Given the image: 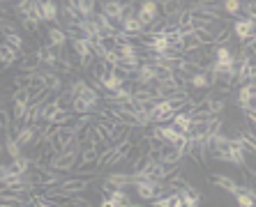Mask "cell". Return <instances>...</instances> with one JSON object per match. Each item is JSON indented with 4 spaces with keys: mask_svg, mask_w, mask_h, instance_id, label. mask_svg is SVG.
<instances>
[{
    "mask_svg": "<svg viewBox=\"0 0 256 207\" xmlns=\"http://www.w3.org/2000/svg\"><path fill=\"white\" fill-rule=\"evenodd\" d=\"M256 97V88L254 81H244L238 85V92H236V101H250Z\"/></svg>",
    "mask_w": 256,
    "mask_h": 207,
    "instance_id": "15",
    "label": "cell"
},
{
    "mask_svg": "<svg viewBox=\"0 0 256 207\" xmlns=\"http://www.w3.org/2000/svg\"><path fill=\"white\" fill-rule=\"evenodd\" d=\"M74 136H76V129H74L72 124H60L58 131H56V136L51 138V145H54L56 150H62V148H67L70 143L76 141Z\"/></svg>",
    "mask_w": 256,
    "mask_h": 207,
    "instance_id": "5",
    "label": "cell"
},
{
    "mask_svg": "<svg viewBox=\"0 0 256 207\" xmlns=\"http://www.w3.org/2000/svg\"><path fill=\"white\" fill-rule=\"evenodd\" d=\"M120 12H122L120 0H104L102 2V14H106L108 18H120Z\"/></svg>",
    "mask_w": 256,
    "mask_h": 207,
    "instance_id": "17",
    "label": "cell"
},
{
    "mask_svg": "<svg viewBox=\"0 0 256 207\" xmlns=\"http://www.w3.org/2000/svg\"><path fill=\"white\" fill-rule=\"evenodd\" d=\"M185 157V150L178 148V145H173V143H164L162 145V161H166V164H180Z\"/></svg>",
    "mask_w": 256,
    "mask_h": 207,
    "instance_id": "8",
    "label": "cell"
},
{
    "mask_svg": "<svg viewBox=\"0 0 256 207\" xmlns=\"http://www.w3.org/2000/svg\"><path fill=\"white\" fill-rule=\"evenodd\" d=\"M21 25H24L26 30H30V32H37V30H40V21L32 16H24L21 18Z\"/></svg>",
    "mask_w": 256,
    "mask_h": 207,
    "instance_id": "29",
    "label": "cell"
},
{
    "mask_svg": "<svg viewBox=\"0 0 256 207\" xmlns=\"http://www.w3.org/2000/svg\"><path fill=\"white\" fill-rule=\"evenodd\" d=\"M14 65H18V71H40L42 69V62H40L37 53H24Z\"/></svg>",
    "mask_w": 256,
    "mask_h": 207,
    "instance_id": "10",
    "label": "cell"
},
{
    "mask_svg": "<svg viewBox=\"0 0 256 207\" xmlns=\"http://www.w3.org/2000/svg\"><path fill=\"white\" fill-rule=\"evenodd\" d=\"M32 81H35V71H18L16 76H14L12 85L18 90H28V88H32Z\"/></svg>",
    "mask_w": 256,
    "mask_h": 207,
    "instance_id": "16",
    "label": "cell"
},
{
    "mask_svg": "<svg viewBox=\"0 0 256 207\" xmlns=\"http://www.w3.org/2000/svg\"><path fill=\"white\" fill-rule=\"evenodd\" d=\"M46 35H48V44L54 48H62L67 44V32L62 28H58V25H51L46 30Z\"/></svg>",
    "mask_w": 256,
    "mask_h": 207,
    "instance_id": "11",
    "label": "cell"
},
{
    "mask_svg": "<svg viewBox=\"0 0 256 207\" xmlns=\"http://www.w3.org/2000/svg\"><path fill=\"white\" fill-rule=\"evenodd\" d=\"M210 182H212L214 187H220V189L228 191V194H236L240 187V184L236 182V180H231L228 175H210Z\"/></svg>",
    "mask_w": 256,
    "mask_h": 207,
    "instance_id": "13",
    "label": "cell"
},
{
    "mask_svg": "<svg viewBox=\"0 0 256 207\" xmlns=\"http://www.w3.org/2000/svg\"><path fill=\"white\" fill-rule=\"evenodd\" d=\"M37 58L42 65H46L48 69H54L56 67V60H58V48H54L51 44H42V46H37Z\"/></svg>",
    "mask_w": 256,
    "mask_h": 207,
    "instance_id": "7",
    "label": "cell"
},
{
    "mask_svg": "<svg viewBox=\"0 0 256 207\" xmlns=\"http://www.w3.org/2000/svg\"><path fill=\"white\" fill-rule=\"evenodd\" d=\"M42 21H48V23H54L58 21V5H56L54 0L51 2H42Z\"/></svg>",
    "mask_w": 256,
    "mask_h": 207,
    "instance_id": "24",
    "label": "cell"
},
{
    "mask_svg": "<svg viewBox=\"0 0 256 207\" xmlns=\"http://www.w3.org/2000/svg\"><path fill=\"white\" fill-rule=\"evenodd\" d=\"M160 16V5H157L155 0H143L141 5H138V12H136V18L143 23V28H148L155 18Z\"/></svg>",
    "mask_w": 256,
    "mask_h": 207,
    "instance_id": "3",
    "label": "cell"
},
{
    "mask_svg": "<svg viewBox=\"0 0 256 207\" xmlns=\"http://www.w3.org/2000/svg\"><path fill=\"white\" fill-rule=\"evenodd\" d=\"M12 173L14 171H12V166H10V164H0V182H5Z\"/></svg>",
    "mask_w": 256,
    "mask_h": 207,
    "instance_id": "30",
    "label": "cell"
},
{
    "mask_svg": "<svg viewBox=\"0 0 256 207\" xmlns=\"http://www.w3.org/2000/svg\"><path fill=\"white\" fill-rule=\"evenodd\" d=\"M254 30H256L254 18H242V16H240L238 21L233 23V35L238 37L240 44H242V41H247V39H254Z\"/></svg>",
    "mask_w": 256,
    "mask_h": 207,
    "instance_id": "6",
    "label": "cell"
},
{
    "mask_svg": "<svg viewBox=\"0 0 256 207\" xmlns=\"http://www.w3.org/2000/svg\"><path fill=\"white\" fill-rule=\"evenodd\" d=\"M236 203H238L240 207H254V189L252 187H242L240 184L238 191H236Z\"/></svg>",
    "mask_w": 256,
    "mask_h": 207,
    "instance_id": "14",
    "label": "cell"
},
{
    "mask_svg": "<svg viewBox=\"0 0 256 207\" xmlns=\"http://www.w3.org/2000/svg\"><path fill=\"white\" fill-rule=\"evenodd\" d=\"M12 111L10 108H5V106H0V129L5 131V129H10L12 127Z\"/></svg>",
    "mask_w": 256,
    "mask_h": 207,
    "instance_id": "27",
    "label": "cell"
},
{
    "mask_svg": "<svg viewBox=\"0 0 256 207\" xmlns=\"http://www.w3.org/2000/svg\"><path fill=\"white\" fill-rule=\"evenodd\" d=\"M208 99H210V115H222L224 108H226V99L224 97H217V99L208 97Z\"/></svg>",
    "mask_w": 256,
    "mask_h": 207,
    "instance_id": "26",
    "label": "cell"
},
{
    "mask_svg": "<svg viewBox=\"0 0 256 207\" xmlns=\"http://www.w3.org/2000/svg\"><path fill=\"white\" fill-rule=\"evenodd\" d=\"M10 166H12V171H14V173H18V175H26V173L30 171V166H32V161H30L28 157H26V154L21 152L18 157H14L12 164H10Z\"/></svg>",
    "mask_w": 256,
    "mask_h": 207,
    "instance_id": "19",
    "label": "cell"
},
{
    "mask_svg": "<svg viewBox=\"0 0 256 207\" xmlns=\"http://www.w3.org/2000/svg\"><path fill=\"white\" fill-rule=\"evenodd\" d=\"M242 2L244 0H222V12L228 16H240L242 14Z\"/></svg>",
    "mask_w": 256,
    "mask_h": 207,
    "instance_id": "21",
    "label": "cell"
},
{
    "mask_svg": "<svg viewBox=\"0 0 256 207\" xmlns=\"http://www.w3.org/2000/svg\"><path fill=\"white\" fill-rule=\"evenodd\" d=\"M56 189L62 191L67 196H74V194H86L88 191V178H72V180H60L56 184Z\"/></svg>",
    "mask_w": 256,
    "mask_h": 207,
    "instance_id": "4",
    "label": "cell"
},
{
    "mask_svg": "<svg viewBox=\"0 0 256 207\" xmlns=\"http://www.w3.org/2000/svg\"><path fill=\"white\" fill-rule=\"evenodd\" d=\"M2 41H7L12 48H16V51H21L24 48V37L18 35V32H10V35H5V39Z\"/></svg>",
    "mask_w": 256,
    "mask_h": 207,
    "instance_id": "28",
    "label": "cell"
},
{
    "mask_svg": "<svg viewBox=\"0 0 256 207\" xmlns=\"http://www.w3.org/2000/svg\"><path fill=\"white\" fill-rule=\"evenodd\" d=\"M102 207H125V205H134L130 198V194H125L122 189H108L102 191Z\"/></svg>",
    "mask_w": 256,
    "mask_h": 207,
    "instance_id": "2",
    "label": "cell"
},
{
    "mask_svg": "<svg viewBox=\"0 0 256 207\" xmlns=\"http://www.w3.org/2000/svg\"><path fill=\"white\" fill-rule=\"evenodd\" d=\"M122 21V32H127V35H138V32H143V23L138 21L136 16H130V18H120Z\"/></svg>",
    "mask_w": 256,
    "mask_h": 207,
    "instance_id": "20",
    "label": "cell"
},
{
    "mask_svg": "<svg viewBox=\"0 0 256 207\" xmlns=\"http://www.w3.org/2000/svg\"><path fill=\"white\" fill-rule=\"evenodd\" d=\"M5 2H12V0H0V5H5Z\"/></svg>",
    "mask_w": 256,
    "mask_h": 207,
    "instance_id": "31",
    "label": "cell"
},
{
    "mask_svg": "<svg viewBox=\"0 0 256 207\" xmlns=\"http://www.w3.org/2000/svg\"><path fill=\"white\" fill-rule=\"evenodd\" d=\"M0 9H2V5H0Z\"/></svg>",
    "mask_w": 256,
    "mask_h": 207,
    "instance_id": "33",
    "label": "cell"
},
{
    "mask_svg": "<svg viewBox=\"0 0 256 207\" xmlns=\"http://www.w3.org/2000/svg\"><path fill=\"white\" fill-rule=\"evenodd\" d=\"M37 2H40V5H42V2H51V0H37Z\"/></svg>",
    "mask_w": 256,
    "mask_h": 207,
    "instance_id": "32",
    "label": "cell"
},
{
    "mask_svg": "<svg viewBox=\"0 0 256 207\" xmlns=\"http://www.w3.org/2000/svg\"><path fill=\"white\" fill-rule=\"evenodd\" d=\"M21 55L24 53L16 51V48H12L7 41H0V67H12Z\"/></svg>",
    "mask_w": 256,
    "mask_h": 207,
    "instance_id": "9",
    "label": "cell"
},
{
    "mask_svg": "<svg viewBox=\"0 0 256 207\" xmlns=\"http://www.w3.org/2000/svg\"><path fill=\"white\" fill-rule=\"evenodd\" d=\"M120 85H125V78H120L116 71H108L106 76L102 78V88L104 90H116V88H120Z\"/></svg>",
    "mask_w": 256,
    "mask_h": 207,
    "instance_id": "25",
    "label": "cell"
},
{
    "mask_svg": "<svg viewBox=\"0 0 256 207\" xmlns=\"http://www.w3.org/2000/svg\"><path fill=\"white\" fill-rule=\"evenodd\" d=\"M201 46H203V44L196 39V35H194V32H192V35H182V37H180V51H182V53L198 51Z\"/></svg>",
    "mask_w": 256,
    "mask_h": 207,
    "instance_id": "18",
    "label": "cell"
},
{
    "mask_svg": "<svg viewBox=\"0 0 256 207\" xmlns=\"http://www.w3.org/2000/svg\"><path fill=\"white\" fill-rule=\"evenodd\" d=\"M70 44H72V51H74L78 58L92 53V41H90L88 37H74V39H70Z\"/></svg>",
    "mask_w": 256,
    "mask_h": 207,
    "instance_id": "12",
    "label": "cell"
},
{
    "mask_svg": "<svg viewBox=\"0 0 256 207\" xmlns=\"http://www.w3.org/2000/svg\"><path fill=\"white\" fill-rule=\"evenodd\" d=\"M171 124L176 127L178 131H182V134H187L192 127V115H187V113H176L171 120Z\"/></svg>",
    "mask_w": 256,
    "mask_h": 207,
    "instance_id": "23",
    "label": "cell"
},
{
    "mask_svg": "<svg viewBox=\"0 0 256 207\" xmlns=\"http://www.w3.org/2000/svg\"><path fill=\"white\" fill-rule=\"evenodd\" d=\"M148 124L150 122H155V124H164V122H171L173 120V115H176V111H173V106L168 104L166 99H160V101H155L152 106L148 108Z\"/></svg>",
    "mask_w": 256,
    "mask_h": 207,
    "instance_id": "1",
    "label": "cell"
},
{
    "mask_svg": "<svg viewBox=\"0 0 256 207\" xmlns=\"http://www.w3.org/2000/svg\"><path fill=\"white\" fill-rule=\"evenodd\" d=\"M76 9H78V14H81L84 18L95 16V12H97V0H76Z\"/></svg>",
    "mask_w": 256,
    "mask_h": 207,
    "instance_id": "22",
    "label": "cell"
}]
</instances>
